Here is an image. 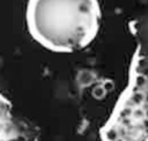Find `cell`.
Wrapping results in <instances>:
<instances>
[{"label":"cell","mask_w":148,"mask_h":141,"mask_svg":"<svg viewBox=\"0 0 148 141\" xmlns=\"http://www.w3.org/2000/svg\"><path fill=\"white\" fill-rule=\"evenodd\" d=\"M102 20L98 0H28L25 24L32 39L57 53L89 46Z\"/></svg>","instance_id":"1"},{"label":"cell","mask_w":148,"mask_h":141,"mask_svg":"<svg viewBox=\"0 0 148 141\" xmlns=\"http://www.w3.org/2000/svg\"><path fill=\"white\" fill-rule=\"evenodd\" d=\"M104 141H148V77L138 75L102 129Z\"/></svg>","instance_id":"2"}]
</instances>
